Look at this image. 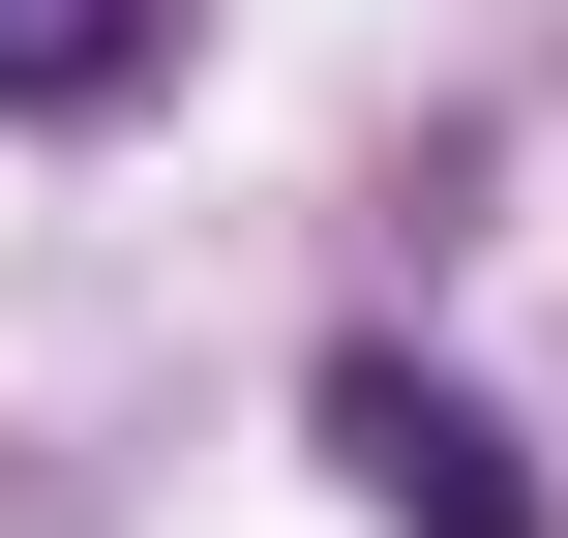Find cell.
<instances>
[{"label": "cell", "instance_id": "6da1fadb", "mask_svg": "<svg viewBox=\"0 0 568 538\" xmlns=\"http://www.w3.org/2000/svg\"><path fill=\"white\" fill-rule=\"evenodd\" d=\"M329 479H359L389 538H539V479H509V419H479L449 359H389V329L329 359Z\"/></svg>", "mask_w": 568, "mask_h": 538}, {"label": "cell", "instance_id": "7a4b0ae2", "mask_svg": "<svg viewBox=\"0 0 568 538\" xmlns=\"http://www.w3.org/2000/svg\"><path fill=\"white\" fill-rule=\"evenodd\" d=\"M180 60V0H0V120H120Z\"/></svg>", "mask_w": 568, "mask_h": 538}]
</instances>
